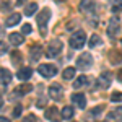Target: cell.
<instances>
[{"mask_svg": "<svg viewBox=\"0 0 122 122\" xmlns=\"http://www.w3.org/2000/svg\"><path fill=\"white\" fill-rule=\"evenodd\" d=\"M85 42H86V34H85V31H81V29L75 31L70 36V39H68V44H70L72 49H81L85 46Z\"/></svg>", "mask_w": 122, "mask_h": 122, "instance_id": "obj_1", "label": "cell"}, {"mask_svg": "<svg viewBox=\"0 0 122 122\" xmlns=\"http://www.w3.org/2000/svg\"><path fill=\"white\" fill-rule=\"evenodd\" d=\"M106 33H107L109 38L119 36V33H121V20H119V16H111L109 23H107V28H106Z\"/></svg>", "mask_w": 122, "mask_h": 122, "instance_id": "obj_2", "label": "cell"}, {"mask_svg": "<svg viewBox=\"0 0 122 122\" xmlns=\"http://www.w3.org/2000/svg\"><path fill=\"white\" fill-rule=\"evenodd\" d=\"M93 67V56L90 52H83L81 56L76 59V68L80 70H88Z\"/></svg>", "mask_w": 122, "mask_h": 122, "instance_id": "obj_3", "label": "cell"}, {"mask_svg": "<svg viewBox=\"0 0 122 122\" xmlns=\"http://www.w3.org/2000/svg\"><path fill=\"white\" fill-rule=\"evenodd\" d=\"M62 49H64V44H62V41L60 39H54V41H51L49 42V46H47V51H46V56L47 57H57L60 52H62Z\"/></svg>", "mask_w": 122, "mask_h": 122, "instance_id": "obj_4", "label": "cell"}, {"mask_svg": "<svg viewBox=\"0 0 122 122\" xmlns=\"http://www.w3.org/2000/svg\"><path fill=\"white\" fill-rule=\"evenodd\" d=\"M51 15H52V13H51L49 8H42L41 13L38 15V26H39V29H41L42 34H46V26H47V21L51 18Z\"/></svg>", "mask_w": 122, "mask_h": 122, "instance_id": "obj_5", "label": "cell"}, {"mask_svg": "<svg viewBox=\"0 0 122 122\" xmlns=\"http://www.w3.org/2000/svg\"><path fill=\"white\" fill-rule=\"evenodd\" d=\"M39 75H42L44 78H52V76L57 73V68L54 65H49V64H42V65L38 67Z\"/></svg>", "mask_w": 122, "mask_h": 122, "instance_id": "obj_6", "label": "cell"}, {"mask_svg": "<svg viewBox=\"0 0 122 122\" xmlns=\"http://www.w3.org/2000/svg\"><path fill=\"white\" fill-rule=\"evenodd\" d=\"M47 93H49V96H51L52 99H60L62 94H64V88H62L60 83H52L47 88Z\"/></svg>", "mask_w": 122, "mask_h": 122, "instance_id": "obj_7", "label": "cell"}, {"mask_svg": "<svg viewBox=\"0 0 122 122\" xmlns=\"http://www.w3.org/2000/svg\"><path fill=\"white\" fill-rule=\"evenodd\" d=\"M44 116H46L47 121H51V122H59V121H60V117H62V114H59V109H57L56 106L47 107Z\"/></svg>", "mask_w": 122, "mask_h": 122, "instance_id": "obj_8", "label": "cell"}, {"mask_svg": "<svg viewBox=\"0 0 122 122\" xmlns=\"http://www.w3.org/2000/svg\"><path fill=\"white\" fill-rule=\"evenodd\" d=\"M111 85V73L109 72H104L99 75L98 81H96V88H107Z\"/></svg>", "mask_w": 122, "mask_h": 122, "instance_id": "obj_9", "label": "cell"}, {"mask_svg": "<svg viewBox=\"0 0 122 122\" xmlns=\"http://www.w3.org/2000/svg\"><path fill=\"white\" fill-rule=\"evenodd\" d=\"M31 76H33V70L29 67H21L18 72H16V78L21 80V81H28Z\"/></svg>", "mask_w": 122, "mask_h": 122, "instance_id": "obj_10", "label": "cell"}, {"mask_svg": "<svg viewBox=\"0 0 122 122\" xmlns=\"http://www.w3.org/2000/svg\"><path fill=\"white\" fill-rule=\"evenodd\" d=\"M72 101L80 107V109H85L86 107V96L83 93H73L72 94Z\"/></svg>", "mask_w": 122, "mask_h": 122, "instance_id": "obj_11", "label": "cell"}, {"mask_svg": "<svg viewBox=\"0 0 122 122\" xmlns=\"http://www.w3.org/2000/svg\"><path fill=\"white\" fill-rule=\"evenodd\" d=\"M8 41L13 46H21L25 42V36L21 33H11V34H8Z\"/></svg>", "mask_w": 122, "mask_h": 122, "instance_id": "obj_12", "label": "cell"}, {"mask_svg": "<svg viewBox=\"0 0 122 122\" xmlns=\"http://www.w3.org/2000/svg\"><path fill=\"white\" fill-rule=\"evenodd\" d=\"M11 78H13V75L10 73L8 70L0 67V85H8L11 81Z\"/></svg>", "mask_w": 122, "mask_h": 122, "instance_id": "obj_13", "label": "cell"}, {"mask_svg": "<svg viewBox=\"0 0 122 122\" xmlns=\"http://www.w3.org/2000/svg\"><path fill=\"white\" fill-rule=\"evenodd\" d=\"M96 7H98V5L94 3L93 0H81V2H80V10H81V11H86V13H88V11H94L93 8H96Z\"/></svg>", "mask_w": 122, "mask_h": 122, "instance_id": "obj_14", "label": "cell"}, {"mask_svg": "<svg viewBox=\"0 0 122 122\" xmlns=\"http://www.w3.org/2000/svg\"><path fill=\"white\" fill-rule=\"evenodd\" d=\"M20 21H21V15L20 13H11L8 18L5 20V26H8V28H11V26H15V25H18Z\"/></svg>", "mask_w": 122, "mask_h": 122, "instance_id": "obj_15", "label": "cell"}, {"mask_svg": "<svg viewBox=\"0 0 122 122\" xmlns=\"http://www.w3.org/2000/svg\"><path fill=\"white\" fill-rule=\"evenodd\" d=\"M41 54H42L41 47H39V46H33L31 52H29V59H31V62H38L39 59H41Z\"/></svg>", "mask_w": 122, "mask_h": 122, "instance_id": "obj_16", "label": "cell"}, {"mask_svg": "<svg viewBox=\"0 0 122 122\" xmlns=\"http://www.w3.org/2000/svg\"><path fill=\"white\" fill-rule=\"evenodd\" d=\"M109 60H111V64H119L122 60V52H119L117 49H112L109 52Z\"/></svg>", "mask_w": 122, "mask_h": 122, "instance_id": "obj_17", "label": "cell"}, {"mask_svg": "<svg viewBox=\"0 0 122 122\" xmlns=\"http://www.w3.org/2000/svg\"><path fill=\"white\" fill-rule=\"evenodd\" d=\"M33 90V86L29 83H26V85H20V86H16V90H15V93L18 94V96H21V94H26V93H29Z\"/></svg>", "mask_w": 122, "mask_h": 122, "instance_id": "obj_18", "label": "cell"}, {"mask_svg": "<svg viewBox=\"0 0 122 122\" xmlns=\"http://www.w3.org/2000/svg\"><path fill=\"white\" fill-rule=\"evenodd\" d=\"M85 85H88V76H86V75H80V76L75 80L73 88H83Z\"/></svg>", "mask_w": 122, "mask_h": 122, "instance_id": "obj_19", "label": "cell"}, {"mask_svg": "<svg viewBox=\"0 0 122 122\" xmlns=\"http://www.w3.org/2000/svg\"><path fill=\"white\" fill-rule=\"evenodd\" d=\"M103 44V41H101V38L98 36V34H93L91 38H90V42H88V46L91 47V49H94L96 46H101Z\"/></svg>", "mask_w": 122, "mask_h": 122, "instance_id": "obj_20", "label": "cell"}, {"mask_svg": "<svg viewBox=\"0 0 122 122\" xmlns=\"http://www.w3.org/2000/svg\"><path fill=\"white\" fill-rule=\"evenodd\" d=\"M62 76H64V80H72L75 76V68L73 67H67L65 70L62 72Z\"/></svg>", "mask_w": 122, "mask_h": 122, "instance_id": "obj_21", "label": "cell"}, {"mask_svg": "<svg viewBox=\"0 0 122 122\" xmlns=\"http://www.w3.org/2000/svg\"><path fill=\"white\" fill-rule=\"evenodd\" d=\"M36 10H38V3H34V2H33V3H29L28 7H26L25 15H26V16H33V15L36 13Z\"/></svg>", "mask_w": 122, "mask_h": 122, "instance_id": "obj_22", "label": "cell"}, {"mask_svg": "<svg viewBox=\"0 0 122 122\" xmlns=\"http://www.w3.org/2000/svg\"><path fill=\"white\" fill-rule=\"evenodd\" d=\"M62 117H64V119H72V117H73V107H72V106H65V107L62 109Z\"/></svg>", "mask_w": 122, "mask_h": 122, "instance_id": "obj_23", "label": "cell"}, {"mask_svg": "<svg viewBox=\"0 0 122 122\" xmlns=\"http://www.w3.org/2000/svg\"><path fill=\"white\" fill-rule=\"evenodd\" d=\"M122 119V107H116L112 112L109 114V119Z\"/></svg>", "mask_w": 122, "mask_h": 122, "instance_id": "obj_24", "label": "cell"}, {"mask_svg": "<svg viewBox=\"0 0 122 122\" xmlns=\"http://www.w3.org/2000/svg\"><path fill=\"white\" fill-rule=\"evenodd\" d=\"M111 101H112V103H121L122 101V93L121 91H114V93L111 94Z\"/></svg>", "mask_w": 122, "mask_h": 122, "instance_id": "obj_25", "label": "cell"}, {"mask_svg": "<svg viewBox=\"0 0 122 122\" xmlns=\"http://www.w3.org/2000/svg\"><path fill=\"white\" fill-rule=\"evenodd\" d=\"M112 11H122V0H112Z\"/></svg>", "mask_w": 122, "mask_h": 122, "instance_id": "obj_26", "label": "cell"}, {"mask_svg": "<svg viewBox=\"0 0 122 122\" xmlns=\"http://www.w3.org/2000/svg\"><path fill=\"white\" fill-rule=\"evenodd\" d=\"M11 60H13V64H20V62H21V54H20L18 51H15V52L11 54Z\"/></svg>", "mask_w": 122, "mask_h": 122, "instance_id": "obj_27", "label": "cell"}, {"mask_svg": "<svg viewBox=\"0 0 122 122\" xmlns=\"http://www.w3.org/2000/svg\"><path fill=\"white\" fill-rule=\"evenodd\" d=\"M7 52H8V46H7V42L0 41V54H7Z\"/></svg>", "mask_w": 122, "mask_h": 122, "instance_id": "obj_28", "label": "cell"}, {"mask_svg": "<svg viewBox=\"0 0 122 122\" xmlns=\"http://www.w3.org/2000/svg\"><path fill=\"white\" fill-rule=\"evenodd\" d=\"M31 31H33V28H31V25H23V28H21V33H23V34H29V33H31Z\"/></svg>", "mask_w": 122, "mask_h": 122, "instance_id": "obj_29", "label": "cell"}, {"mask_svg": "<svg viewBox=\"0 0 122 122\" xmlns=\"http://www.w3.org/2000/svg\"><path fill=\"white\" fill-rule=\"evenodd\" d=\"M23 122H38V119H36L34 114H28V116L23 119Z\"/></svg>", "mask_w": 122, "mask_h": 122, "instance_id": "obj_30", "label": "cell"}, {"mask_svg": "<svg viewBox=\"0 0 122 122\" xmlns=\"http://www.w3.org/2000/svg\"><path fill=\"white\" fill-rule=\"evenodd\" d=\"M21 116V104H16V107L13 109V117H20Z\"/></svg>", "mask_w": 122, "mask_h": 122, "instance_id": "obj_31", "label": "cell"}, {"mask_svg": "<svg viewBox=\"0 0 122 122\" xmlns=\"http://www.w3.org/2000/svg\"><path fill=\"white\" fill-rule=\"evenodd\" d=\"M36 106H38V107H44V106H46V99L39 98V99H38V103H36Z\"/></svg>", "mask_w": 122, "mask_h": 122, "instance_id": "obj_32", "label": "cell"}, {"mask_svg": "<svg viewBox=\"0 0 122 122\" xmlns=\"http://www.w3.org/2000/svg\"><path fill=\"white\" fill-rule=\"evenodd\" d=\"M99 111H103V106H98V107H94V109H93V111H91L90 114H93V116H98V112H99Z\"/></svg>", "mask_w": 122, "mask_h": 122, "instance_id": "obj_33", "label": "cell"}, {"mask_svg": "<svg viewBox=\"0 0 122 122\" xmlns=\"http://www.w3.org/2000/svg\"><path fill=\"white\" fill-rule=\"evenodd\" d=\"M0 8L3 10V11H7V8H10V3H8V2H3V3L0 5Z\"/></svg>", "mask_w": 122, "mask_h": 122, "instance_id": "obj_34", "label": "cell"}, {"mask_svg": "<svg viewBox=\"0 0 122 122\" xmlns=\"http://www.w3.org/2000/svg\"><path fill=\"white\" fill-rule=\"evenodd\" d=\"M117 80H119V81H122V68L117 72Z\"/></svg>", "mask_w": 122, "mask_h": 122, "instance_id": "obj_35", "label": "cell"}, {"mask_svg": "<svg viewBox=\"0 0 122 122\" xmlns=\"http://www.w3.org/2000/svg\"><path fill=\"white\" fill-rule=\"evenodd\" d=\"M0 122H11V121L7 119V117H3V116H0Z\"/></svg>", "mask_w": 122, "mask_h": 122, "instance_id": "obj_36", "label": "cell"}, {"mask_svg": "<svg viewBox=\"0 0 122 122\" xmlns=\"http://www.w3.org/2000/svg\"><path fill=\"white\" fill-rule=\"evenodd\" d=\"M25 2H26V0H18V2H16V7H20V5H23Z\"/></svg>", "mask_w": 122, "mask_h": 122, "instance_id": "obj_37", "label": "cell"}, {"mask_svg": "<svg viewBox=\"0 0 122 122\" xmlns=\"http://www.w3.org/2000/svg\"><path fill=\"white\" fill-rule=\"evenodd\" d=\"M2 104H3V101H2V96H0V106H2Z\"/></svg>", "mask_w": 122, "mask_h": 122, "instance_id": "obj_38", "label": "cell"}]
</instances>
